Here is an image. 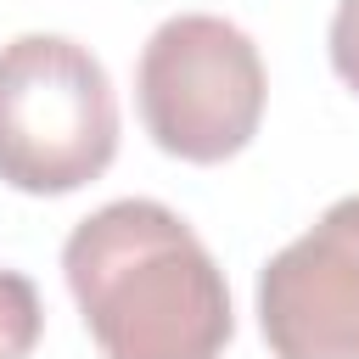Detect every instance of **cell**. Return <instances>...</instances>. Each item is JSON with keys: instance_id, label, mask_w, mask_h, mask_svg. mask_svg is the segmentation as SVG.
<instances>
[{"instance_id": "obj_2", "label": "cell", "mask_w": 359, "mask_h": 359, "mask_svg": "<svg viewBox=\"0 0 359 359\" xmlns=\"http://www.w3.org/2000/svg\"><path fill=\"white\" fill-rule=\"evenodd\" d=\"M118 157V95L90 45L17 34L0 45V180L22 196H67Z\"/></svg>"}, {"instance_id": "obj_6", "label": "cell", "mask_w": 359, "mask_h": 359, "mask_svg": "<svg viewBox=\"0 0 359 359\" xmlns=\"http://www.w3.org/2000/svg\"><path fill=\"white\" fill-rule=\"evenodd\" d=\"M331 67L359 95V0H337V17H331Z\"/></svg>"}, {"instance_id": "obj_3", "label": "cell", "mask_w": 359, "mask_h": 359, "mask_svg": "<svg viewBox=\"0 0 359 359\" xmlns=\"http://www.w3.org/2000/svg\"><path fill=\"white\" fill-rule=\"evenodd\" d=\"M264 95L258 45L213 11H180L140 45L135 107L157 151L180 163L208 168L247 151L264 123Z\"/></svg>"}, {"instance_id": "obj_1", "label": "cell", "mask_w": 359, "mask_h": 359, "mask_svg": "<svg viewBox=\"0 0 359 359\" xmlns=\"http://www.w3.org/2000/svg\"><path fill=\"white\" fill-rule=\"evenodd\" d=\"M62 275L101 359H219L236 337L224 269L151 196H123L79 219Z\"/></svg>"}, {"instance_id": "obj_5", "label": "cell", "mask_w": 359, "mask_h": 359, "mask_svg": "<svg viewBox=\"0 0 359 359\" xmlns=\"http://www.w3.org/2000/svg\"><path fill=\"white\" fill-rule=\"evenodd\" d=\"M45 337V303L28 275L0 269V359H28Z\"/></svg>"}, {"instance_id": "obj_4", "label": "cell", "mask_w": 359, "mask_h": 359, "mask_svg": "<svg viewBox=\"0 0 359 359\" xmlns=\"http://www.w3.org/2000/svg\"><path fill=\"white\" fill-rule=\"evenodd\" d=\"M258 331L275 359H359V196L258 269Z\"/></svg>"}]
</instances>
